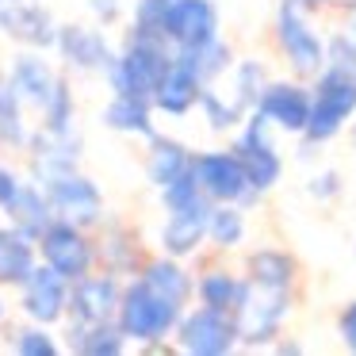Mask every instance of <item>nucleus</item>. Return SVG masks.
<instances>
[{
	"mask_svg": "<svg viewBox=\"0 0 356 356\" xmlns=\"http://www.w3.org/2000/svg\"><path fill=\"white\" fill-rule=\"evenodd\" d=\"M35 264H39V241L4 218L0 222V287L19 291V284L35 272Z\"/></svg>",
	"mask_w": 356,
	"mask_h": 356,
	"instance_id": "obj_27",
	"label": "nucleus"
},
{
	"mask_svg": "<svg viewBox=\"0 0 356 356\" xmlns=\"http://www.w3.org/2000/svg\"><path fill=\"white\" fill-rule=\"evenodd\" d=\"M195 111L203 115L207 131H215V134H234L241 123H245V115H249V111L241 108V104L234 100V96L226 92L222 85H203Z\"/></svg>",
	"mask_w": 356,
	"mask_h": 356,
	"instance_id": "obj_33",
	"label": "nucleus"
},
{
	"mask_svg": "<svg viewBox=\"0 0 356 356\" xmlns=\"http://www.w3.org/2000/svg\"><path fill=\"white\" fill-rule=\"evenodd\" d=\"M241 295H245V272H241V264L234 268V264L226 261V253L203 257L200 268H195V302L215 307V310H230L234 314Z\"/></svg>",
	"mask_w": 356,
	"mask_h": 356,
	"instance_id": "obj_22",
	"label": "nucleus"
},
{
	"mask_svg": "<svg viewBox=\"0 0 356 356\" xmlns=\"http://www.w3.org/2000/svg\"><path fill=\"white\" fill-rule=\"evenodd\" d=\"M96 253H100V268L115 272V276L131 280L142 272V264H146L149 249L146 241H142V230L131 222H123V218H104V226L96 230Z\"/></svg>",
	"mask_w": 356,
	"mask_h": 356,
	"instance_id": "obj_20",
	"label": "nucleus"
},
{
	"mask_svg": "<svg viewBox=\"0 0 356 356\" xmlns=\"http://www.w3.org/2000/svg\"><path fill=\"white\" fill-rule=\"evenodd\" d=\"M165 8H169V0H134L127 27H131V31H146V35H161Z\"/></svg>",
	"mask_w": 356,
	"mask_h": 356,
	"instance_id": "obj_39",
	"label": "nucleus"
},
{
	"mask_svg": "<svg viewBox=\"0 0 356 356\" xmlns=\"http://www.w3.org/2000/svg\"><path fill=\"white\" fill-rule=\"evenodd\" d=\"M302 12H310V16H325L330 12V0H295Z\"/></svg>",
	"mask_w": 356,
	"mask_h": 356,
	"instance_id": "obj_45",
	"label": "nucleus"
},
{
	"mask_svg": "<svg viewBox=\"0 0 356 356\" xmlns=\"http://www.w3.org/2000/svg\"><path fill=\"white\" fill-rule=\"evenodd\" d=\"M4 73H8L12 88L19 92V100L27 104V111H35V115L47 108V100L58 88V81L65 77V73L47 58V50H31V47H19L16 54H12V62L4 65Z\"/></svg>",
	"mask_w": 356,
	"mask_h": 356,
	"instance_id": "obj_19",
	"label": "nucleus"
},
{
	"mask_svg": "<svg viewBox=\"0 0 356 356\" xmlns=\"http://www.w3.org/2000/svg\"><path fill=\"white\" fill-rule=\"evenodd\" d=\"M249 241V211L238 203H215L207 218V249L211 253H241V245Z\"/></svg>",
	"mask_w": 356,
	"mask_h": 356,
	"instance_id": "obj_30",
	"label": "nucleus"
},
{
	"mask_svg": "<svg viewBox=\"0 0 356 356\" xmlns=\"http://www.w3.org/2000/svg\"><path fill=\"white\" fill-rule=\"evenodd\" d=\"M19 184H24V177H19V172L12 169L8 161H0V211H4L12 200H16Z\"/></svg>",
	"mask_w": 356,
	"mask_h": 356,
	"instance_id": "obj_43",
	"label": "nucleus"
},
{
	"mask_svg": "<svg viewBox=\"0 0 356 356\" xmlns=\"http://www.w3.org/2000/svg\"><path fill=\"white\" fill-rule=\"evenodd\" d=\"M154 100L146 96H123V92H111L108 104L100 111V123L108 127L111 134H127V138H154L157 123H154Z\"/></svg>",
	"mask_w": 356,
	"mask_h": 356,
	"instance_id": "obj_26",
	"label": "nucleus"
},
{
	"mask_svg": "<svg viewBox=\"0 0 356 356\" xmlns=\"http://www.w3.org/2000/svg\"><path fill=\"white\" fill-rule=\"evenodd\" d=\"M119 299H123V276H115V272H108V268H96V272H88V276L73 280L70 318H65V322H77V325L115 322Z\"/></svg>",
	"mask_w": 356,
	"mask_h": 356,
	"instance_id": "obj_15",
	"label": "nucleus"
},
{
	"mask_svg": "<svg viewBox=\"0 0 356 356\" xmlns=\"http://www.w3.org/2000/svg\"><path fill=\"white\" fill-rule=\"evenodd\" d=\"M341 192H345V177H341L333 165H322V169H314L307 177V195L314 203H333Z\"/></svg>",
	"mask_w": 356,
	"mask_h": 356,
	"instance_id": "obj_40",
	"label": "nucleus"
},
{
	"mask_svg": "<svg viewBox=\"0 0 356 356\" xmlns=\"http://www.w3.org/2000/svg\"><path fill=\"white\" fill-rule=\"evenodd\" d=\"M62 345L65 353H81V356H119L131 348L127 333L119 330V322H100V325H77V322H65L62 333Z\"/></svg>",
	"mask_w": 356,
	"mask_h": 356,
	"instance_id": "obj_29",
	"label": "nucleus"
},
{
	"mask_svg": "<svg viewBox=\"0 0 356 356\" xmlns=\"http://www.w3.org/2000/svg\"><path fill=\"white\" fill-rule=\"evenodd\" d=\"M299 291H272V287H257L245 280V295L234 307V322H238L241 348L249 353H264L284 337V325L291 318Z\"/></svg>",
	"mask_w": 356,
	"mask_h": 356,
	"instance_id": "obj_5",
	"label": "nucleus"
},
{
	"mask_svg": "<svg viewBox=\"0 0 356 356\" xmlns=\"http://www.w3.org/2000/svg\"><path fill=\"white\" fill-rule=\"evenodd\" d=\"M172 348L188 353V356H230L241 348L238 322H234L230 310H215V307H203V302H192L177 322Z\"/></svg>",
	"mask_w": 356,
	"mask_h": 356,
	"instance_id": "obj_8",
	"label": "nucleus"
},
{
	"mask_svg": "<svg viewBox=\"0 0 356 356\" xmlns=\"http://www.w3.org/2000/svg\"><path fill=\"white\" fill-rule=\"evenodd\" d=\"M215 203L203 195V200L188 203V207L165 211L161 230H157V253L180 257V261H195V257L207 249V218Z\"/></svg>",
	"mask_w": 356,
	"mask_h": 356,
	"instance_id": "obj_16",
	"label": "nucleus"
},
{
	"mask_svg": "<svg viewBox=\"0 0 356 356\" xmlns=\"http://www.w3.org/2000/svg\"><path fill=\"white\" fill-rule=\"evenodd\" d=\"M39 261L58 268L65 280H81L88 272L100 268V253H96V230H85L77 222L54 218L47 230L39 234Z\"/></svg>",
	"mask_w": 356,
	"mask_h": 356,
	"instance_id": "obj_9",
	"label": "nucleus"
},
{
	"mask_svg": "<svg viewBox=\"0 0 356 356\" xmlns=\"http://www.w3.org/2000/svg\"><path fill=\"white\" fill-rule=\"evenodd\" d=\"M4 322H8V302L0 299V325H4Z\"/></svg>",
	"mask_w": 356,
	"mask_h": 356,
	"instance_id": "obj_47",
	"label": "nucleus"
},
{
	"mask_svg": "<svg viewBox=\"0 0 356 356\" xmlns=\"http://www.w3.org/2000/svg\"><path fill=\"white\" fill-rule=\"evenodd\" d=\"M200 92H203L200 73L172 50V62H169V70H165L157 92H154V111L157 115H169V119H184L188 111H195Z\"/></svg>",
	"mask_w": 356,
	"mask_h": 356,
	"instance_id": "obj_23",
	"label": "nucleus"
},
{
	"mask_svg": "<svg viewBox=\"0 0 356 356\" xmlns=\"http://www.w3.org/2000/svg\"><path fill=\"white\" fill-rule=\"evenodd\" d=\"M272 47L287 73L299 81H314L325 70V39L318 35L314 16L302 12L295 0H276V16H272Z\"/></svg>",
	"mask_w": 356,
	"mask_h": 356,
	"instance_id": "obj_3",
	"label": "nucleus"
},
{
	"mask_svg": "<svg viewBox=\"0 0 356 356\" xmlns=\"http://www.w3.org/2000/svg\"><path fill=\"white\" fill-rule=\"evenodd\" d=\"M88 12L100 27H115L127 16V0H88Z\"/></svg>",
	"mask_w": 356,
	"mask_h": 356,
	"instance_id": "obj_41",
	"label": "nucleus"
},
{
	"mask_svg": "<svg viewBox=\"0 0 356 356\" xmlns=\"http://www.w3.org/2000/svg\"><path fill=\"white\" fill-rule=\"evenodd\" d=\"M24 154H27V177L39 180V184H50V180L81 169L85 134H81L77 127H73V131H47V127H35Z\"/></svg>",
	"mask_w": 356,
	"mask_h": 356,
	"instance_id": "obj_11",
	"label": "nucleus"
},
{
	"mask_svg": "<svg viewBox=\"0 0 356 356\" xmlns=\"http://www.w3.org/2000/svg\"><path fill=\"white\" fill-rule=\"evenodd\" d=\"M341 19H345V31H348V35H353V39H356V8L348 12V16H341Z\"/></svg>",
	"mask_w": 356,
	"mask_h": 356,
	"instance_id": "obj_46",
	"label": "nucleus"
},
{
	"mask_svg": "<svg viewBox=\"0 0 356 356\" xmlns=\"http://www.w3.org/2000/svg\"><path fill=\"white\" fill-rule=\"evenodd\" d=\"M39 127H47V131H73V127H77V96H73L70 77L58 81L54 96H50L47 108L39 111Z\"/></svg>",
	"mask_w": 356,
	"mask_h": 356,
	"instance_id": "obj_36",
	"label": "nucleus"
},
{
	"mask_svg": "<svg viewBox=\"0 0 356 356\" xmlns=\"http://www.w3.org/2000/svg\"><path fill=\"white\" fill-rule=\"evenodd\" d=\"M276 127L261 115V111H249L245 123L230 134V149L241 157L249 180L257 184V192L268 195L272 188H280L284 180V154H280V142H276Z\"/></svg>",
	"mask_w": 356,
	"mask_h": 356,
	"instance_id": "obj_7",
	"label": "nucleus"
},
{
	"mask_svg": "<svg viewBox=\"0 0 356 356\" xmlns=\"http://www.w3.org/2000/svg\"><path fill=\"white\" fill-rule=\"evenodd\" d=\"M356 115V77L325 65L314 81H310V123L299 138L314 142V146H330L348 131Z\"/></svg>",
	"mask_w": 356,
	"mask_h": 356,
	"instance_id": "obj_4",
	"label": "nucleus"
},
{
	"mask_svg": "<svg viewBox=\"0 0 356 356\" xmlns=\"http://www.w3.org/2000/svg\"><path fill=\"white\" fill-rule=\"evenodd\" d=\"M192 157L195 149L188 146V142L172 138V134H161L157 131L154 138H146V157H142V169H146V180L157 188H165L169 180L184 177L188 169H192Z\"/></svg>",
	"mask_w": 356,
	"mask_h": 356,
	"instance_id": "obj_25",
	"label": "nucleus"
},
{
	"mask_svg": "<svg viewBox=\"0 0 356 356\" xmlns=\"http://www.w3.org/2000/svg\"><path fill=\"white\" fill-rule=\"evenodd\" d=\"M70 280L50 264H35V272L19 284V314L39 325H65L70 318Z\"/></svg>",
	"mask_w": 356,
	"mask_h": 356,
	"instance_id": "obj_13",
	"label": "nucleus"
},
{
	"mask_svg": "<svg viewBox=\"0 0 356 356\" xmlns=\"http://www.w3.org/2000/svg\"><path fill=\"white\" fill-rule=\"evenodd\" d=\"M169 62H172V42L165 35H146V31H131L127 27L123 42H119V54L111 62V70L104 73V81H108L111 92L154 100Z\"/></svg>",
	"mask_w": 356,
	"mask_h": 356,
	"instance_id": "obj_2",
	"label": "nucleus"
},
{
	"mask_svg": "<svg viewBox=\"0 0 356 356\" xmlns=\"http://www.w3.org/2000/svg\"><path fill=\"white\" fill-rule=\"evenodd\" d=\"M54 54L65 65V73L81 77H104L115 62L119 47H111L108 31L100 24H62L54 39Z\"/></svg>",
	"mask_w": 356,
	"mask_h": 356,
	"instance_id": "obj_10",
	"label": "nucleus"
},
{
	"mask_svg": "<svg viewBox=\"0 0 356 356\" xmlns=\"http://www.w3.org/2000/svg\"><path fill=\"white\" fill-rule=\"evenodd\" d=\"M192 172L211 203H238V207L253 211L264 200V192H257V184L249 180L245 165H241V157L230 146L226 149H195Z\"/></svg>",
	"mask_w": 356,
	"mask_h": 356,
	"instance_id": "obj_6",
	"label": "nucleus"
},
{
	"mask_svg": "<svg viewBox=\"0 0 356 356\" xmlns=\"http://www.w3.org/2000/svg\"><path fill=\"white\" fill-rule=\"evenodd\" d=\"M188 307H177L165 295H157L142 276L123 280V299H119V330L127 333L131 345H138L142 353H172V333L177 322Z\"/></svg>",
	"mask_w": 356,
	"mask_h": 356,
	"instance_id": "obj_1",
	"label": "nucleus"
},
{
	"mask_svg": "<svg viewBox=\"0 0 356 356\" xmlns=\"http://www.w3.org/2000/svg\"><path fill=\"white\" fill-rule=\"evenodd\" d=\"M348 138H353V146H356V115H353V123H348Z\"/></svg>",
	"mask_w": 356,
	"mask_h": 356,
	"instance_id": "obj_48",
	"label": "nucleus"
},
{
	"mask_svg": "<svg viewBox=\"0 0 356 356\" xmlns=\"http://www.w3.org/2000/svg\"><path fill=\"white\" fill-rule=\"evenodd\" d=\"M203 200V188L200 180H195V172L188 169L184 177L169 180L165 188H157V203H161V211H177V207H188V203Z\"/></svg>",
	"mask_w": 356,
	"mask_h": 356,
	"instance_id": "obj_37",
	"label": "nucleus"
},
{
	"mask_svg": "<svg viewBox=\"0 0 356 356\" xmlns=\"http://www.w3.org/2000/svg\"><path fill=\"white\" fill-rule=\"evenodd\" d=\"M50 195V207H54V218H65V222H77L85 230H100L104 218H108V203H104V192L88 172L73 169L65 177L42 184Z\"/></svg>",
	"mask_w": 356,
	"mask_h": 356,
	"instance_id": "obj_12",
	"label": "nucleus"
},
{
	"mask_svg": "<svg viewBox=\"0 0 356 356\" xmlns=\"http://www.w3.org/2000/svg\"><path fill=\"white\" fill-rule=\"evenodd\" d=\"M0 215L8 218L12 226H19L24 234H31L35 241H39V234L47 230L50 222H54V207H50L47 188H42L39 180H31V177H27L24 184H19L16 200H12L8 207L0 211Z\"/></svg>",
	"mask_w": 356,
	"mask_h": 356,
	"instance_id": "obj_28",
	"label": "nucleus"
},
{
	"mask_svg": "<svg viewBox=\"0 0 356 356\" xmlns=\"http://www.w3.org/2000/svg\"><path fill=\"white\" fill-rule=\"evenodd\" d=\"M337 337L348 353H356V299H348L345 307L337 310Z\"/></svg>",
	"mask_w": 356,
	"mask_h": 356,
	"instance_id": "obj_42",
	"label": "nucleus"
},
{
	"mask_svg": "<svg viewBox=\"0 0 356 356\" xmlns=\"http://www.w3.org/2000/svg\"><path fill=\"white\" fill-rule=\"evenodd\" d=\"M253 111H261L280 134L299 138L310 123V81H299L291 73L287 77H272Z\"/></svg>",
	"mask_w": 356,
	"mask_h": 356,
	"instance_id": "obj_14",
	"label": "nucleus"
},
{
	"mask_svg": "<svg viewBox=\"0 0 356 356\" xmlns=\"http://www.w3.org/2000/svg\"><path fill=\"white\" fill-rule=\"evenodd\" d=\"M325 65L356 77V39L345 31V27H337V31L325 35Z\"/></svg>",
	"mask_w": 356,
	"mask_h": 356,
	"instance_id": "obj_38",
	"label": "nucleus"
},
{
	"mask_svg": "<svg viewBox=\"0 0 356 356\" xmlns=\"http://www.w3.org/2000/svg\"><path fill=\"white\" fill-rule=\"evenodd\" d=\"M138 276L146 280L157 295L177 302V307H192L195 302V268H188V261H180V257L149 253Z\"/></svg>",
	"mask_w": 356,
	"mask_h": 356,
	"instance_id": "obj_24",
	"label": "nucleus"
},
{
	"mask_svg": "<svg viewBox=\"0 0 356 356\" xmlns=\"http://www.w3.org/2000/svg\"><path fill=\"white\" fill-rule=\"evenodd\" d=\"M268 353H280V356H299V353H307V348H302L299 341H284V337H280L276 345L268 348Z\"/></svg>",
	"mask_w": 356,
	"mask_h": 356,
	"instance_id": "obj_44",
	"label": "nucleus"
},
{
	"mask_svg": "<svg viewBox=\"0 0 356 356\" xmlns=\"http://www.w3.org/2000/svg\"><path fill=\"white\" fill-rule=\"evenodd\" d=\"M180 58H184L188 65H192L195 73H200L203 85H222L226 73L234 70V62H238V54H234V47L218 35V39L203 42V47H192V50H177Z\"/></svg>",
	"mask_w": 356,
	"mask_h": 356,
	"instance_id": "obj_34",
	"label": "nucleus"
},
{
	"mask_svg": "<svg viewBox=\"0 0 356 356\" xmlns=\"http://www.w3.org/2000/svg\"><path fill=\"white\" fill-rule=\"evenodd\" d=\"M58 19L42 0H0V35H8L16 47L54 50Z\"/></svg>",
	"mask_w": 356,
	"mask_h": 356,
	"instance_id": "obj_18",
	"label": "nucleus"
},
{
	"mask_svg": "<svg viewBox=\"0 0 356 356\" xmlns=\"http://www.w3.org/2000/svg\"><path fill=\"white\" fill-rule=\"evenodd\" d=\"M35 127L27 123V104L19 100V92L12 88L8 73L0 70V149H12V154H24L27 142H31Z\"/></svg>",
	"mask_w": 356,
	"mask_h": 356,
	"instance_id": "obj_31",
	"label": "nucleus"
},
{
	"mask_svg": "<svg viewBox=\"0 0 356 356\" xmlns=\"http://www.w3.org/2000/svg\"><path fill=\"white\" fill-rule=\"evenodd\" d=\"M8 348L19 356H58L62 353V341H58L54 325H39V322H24L8 330Z\"/></svg>",
	"mask_w": 356,
	"mask_h": 356,
	"instance_id": "obj_35",
	"label": "nucleus"
},
{
	"mask_svg": "<svg viewBox=\"0 0 356 356\" xmlns=\"http://www.w3.org/2000/svg\"><path fill=\"white\" fill-rule=\"evenodd\" d=\"M241 272L249 284L272 287V291H299L302 261L284 245H253L241 253Z\"/></svg>",
	"mask_w": 356,
	"mask_h": 356,
	"instance_id": "obj_21",
	"label": "nucleus"
},
{
	"mask_svg": "<svg viewBox=\"0 0 356 356\" xmlns=\"http://www.w3.org/2000/svg\"><path fill=\"white\" fill-rule=\"evenodd\" d=\"M161 35L172 42V50H192L222 35V16L215 0H169Z\"/></svg>",
	"mask_w": 356,
	"mask_h": 356,
	"instance_id": "obj_17",
	"label": "nucleus"
},
{
	"mask_svg": "<svg viewBox=\"0 0 356 356\" xmlns=\"http://www.w3.org/2000/svg\"><path fill=\"white\" fill-rule=\"evenodd\" d=\"M268 81H272L268 62H264V58L245 54V58H238V62H234L230 73H226V92H230L245 111H253L257 100H261V92L268 88Z\"/></svg>",
	"mask_w": 356,
	"mask_h": 356,
	"instance_id": "obj_32",
	"label": "nucleus"
}]
</instances>
